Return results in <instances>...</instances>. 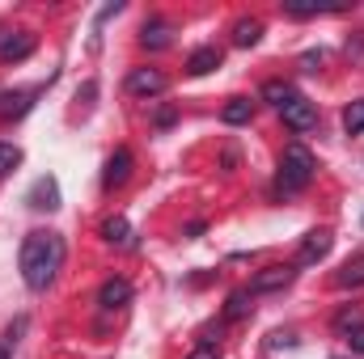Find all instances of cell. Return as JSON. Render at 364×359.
<instances>
[{
    "mask_svg": "<svg viewBox=\"0 0 364 359\" xmlns=\"http://www.w3.org/2000/svg\"><path fill=\"white\" fill-rule=\"evenodd\" d=\"M335 287L348 292V287H364V254H352L343 267L335 270Z\"/></svg>",
    "mask_w": 364,
    "mask_h": 359,
    "instance_id": "cell-12",
    "label": "cell"
},
{
    "mask_svg": "<svg viewBox=\"0 0 364 359\" xmlns=\"http://www.w3.org/2000/svg\"><path fill=\"white\" fill-rule=\"evenodd\" d=\"M314 170H318L314 153H309L305 144H288V148H284V161H279L275 194H296V190H305V186L314 182Z\"/></svg>",
    "mask_w": 364,
    "mask_h": 359,
    "instance_id": "cell-2",
    "label": "cell"
},
{
    "mask_svg": "<svg viewBox=\"0 0 364 359\" xmlns=\"http://www.w3.org/2000/svg\"><path fill=\"white\" fill-rule=\"evenodd\" d=\"M132 148H114L110 153V161H106V174H102V186L106 190H114V186H123V182L132 178Z\"/></svg>",
    "mask_w": 364,
    "mask_h": 359,
    "instance_id": "cell-9",
    "label": "cell"
},
{
    "mask_svg": "<svg viewBox=\"0 0 364 359\" xmlns=\"http://www.w3.org/2000/svg\"><path fill=\"white\" fill-rule=\"evenodd\" d=\"M17 165H21V148H17V144H0V178L13 174Z\"/></svg>",
    "mask_w": 364,
    "mask_h": 359,
    "instance_id": "cell-21",
    "label": "cell"
},
{
    "mask_svg": "<svg viewBox=\"0 0 364 359\" xmlns=\"http://www.w3.org/2000/svg\"><path fill=\"white\" fill-rule=\"evenodd\" d=\"M360 326H364V313H360V309H343V313L335 317V330H339L343 338H348L352 330H360Z\"/></svg>",
    "mask_w": 364,
    "mask_h": 359,
    "instance_id": "cell-20",
    "label": "cell"
},
{
    "mask_svg": "<svg viewBox=\"0 0 364 359\" xmlns=\"http://www.w3.org/2000/svg\"><path fill=\"white\" fill-rule=\"evenodd\" d=\"M186 359H220V351H216V347H208V343H199V347H195Z\"/></svg>",
    "mask_w": 364,
    "mask_h": 359,
    "instance_id": "cell-24",
    "label": "cell"
},
{
    "mask_svg": "<svg viewBox=\"0 0 364 359\" xmlns=\"http://www.w3.org/2000/svg\"><path fill=\"white\" fill-rule=\"evenodd\" d=\"M331 241H335V237H331L326 228H314V233H305V237H301V250H296V263H292V267H318V263L331 254Z\"/></svg>",
    "mask_w": 364,
    "mask_h": 359,
    "instance_id": "cell-4",
    "label": "cell"
},
{
    "mask_svg": "<svg viewBox=\"0 0 364 359\" xmlns=\"http://www.w3.org/2000/svg\"><path fill=\"white\" fill-rule=\"evenodd\" d=\"M296 279V267H284V263H275V267H263L255 279H250V296H267V292H284L288 283Z\"/></svg>",
    "mask_w": 364,
    "mask_h": 359,
    "instance_id": "cell-5",
    "label": "cell"
},
{
    "mask_svg": "<svg viewBox=\"0 0 364 359\" xmlns=\"http://www.w3.org/2000/svg\"><path fill=\"white\" fill-rule=\"evenodd\" d=\"M170 34H174V26H170V21H161V17H153V21H144L140 43H144L149 51H166V47H170Z\"/></svg>",
    "mask_w": 364,
    "mask_h": 359,
    "instance_id": "cell-11",
    "label": "cell"
},
{
    "mask_svg": "<svg viewBox=\"0 0 364 359\" xmlns=\"http://www.w3.org/2000/svg\"><path fill=\"white\" fill-rule=\"evenodd\" d=\"M34 47H38V43H34V34H30V30L4 34V38H0V60H4V64H21V60H30V55H34Z\"/></svg>",
    "mask_w": 364,
    "mask_h": 359,
    "instance_id": "cell-7",
    "label": "cell"
},
{
    "mask_svg": "<svg viewBox=\"0 0 364 359\" xmlns=\"http://www.w3.org/2000/svg\"><path fill=\"white\" fill-rule=\"evenodd\" d=\"M60 267H64V237L47 233V228L26 233V241H21V279H26V287L47 292L55 283Z\"/></svg>",
    "mask_w": 364,
    "mask_h": 359,
    "instance_id": "cell-1",
    "label": "cell"
},
{
    "mask_svg": "<svg viewBox=\"0 0 364 359\" xmlns=\"http://www.w3.org/2000/svg\"><path fill=\"white\" fill-rule=\"evenodd\" d=\"M250 114H255V101H250V97H233V101H225V110H220V118H225L229 127L250 123Z\"/></svg>",
    "mask_w": 364,
    "mask_h": 359,
    "instance_id": "cell-14",
    "label": "cell"
},
{
    "mask_svg": "<svg viewBox=\"0 0 364 359\" xmlns=\"http://www.w3.org/2000/svg\"><path fill=\"white\" fill-rule=\"evenodd\" d=\"M322 60H326L322 51H305V55H301V68H305V72H318V68H322Z\"/></svg>",
    "mask_w": 364,
    "mask_h": 359,
    "instance_id": "cell-22",
    "label": "cell"
},
{
    "mask_svg": "<svg viewBox=\"0 0 364 359\" xmlns=\"http://www.w3.org/2000/svg\"><path fill=\"white\" fill-rule=\"evenodd\" d=\"M132 300V283L123 279V275H114V279H106L102 287H97V304L106 309V313H114V309H123Z\"/></svg>",
    "mask_w": 364,
    "mask_h": 359,
    "instance_id": "cell-8",
    "label": "cell"
},
{
    "mask_svg": "<svg viewBox=\"0 0 364 359\" xmlns=\"http://www.w3.org/2000/svg\"><path fill=\"white\" fill-rule=\"evenodd\" d=\"M279 114H284V127H288V131H296V136L318 127V106H314L309 97H301V93H296L288 106H279Z\"/></svg>",
    "mask_w": 364,
    "mask_h": 359,
    "instance_id": "cell-3",
    "label": "cell"
},
{
    "mask_svg": "<svg viewBox=\"0 0 364 359\" xmlns=\"http://www.w3.org/2000/svg\"><path fill=\"white\" fill-rule=\"evenodd\" d=\"M26 203H30L34 211H55V207H60V186H55V178H38L34 182L30 194H26Z\"/></svg>",
    "mask_w": 364,
    "mask_h": 359,
    "instance_id": "cell-10",
    "label": "cell"
},
{
    "mask_svg": "<svg viewBox=\"0 0 364 359\" xmlns=\"http://www.w3.org/2000/svg\"><path fill=\"white\" fill-rule=\"evenodd\" d=\"M246 313H250V292H233L225 304V321H242Z\"/></svg>",
    "mask_w": 364,
    "mask_h": 359,
    "instance_id": "cell-18",
    "label": "cell"
},
{
    "mask_svg": "<svg viewBox=\"0 0 364 359\" xmlns=\"http://www.w3.org/2000/svg\"><path fill=\"white\" fill-rule=\"evenodd\" d=\"M259 38H263V21H259V17H242V21L233 26V43H237V47H255Z\"/></svg>",
    "mask_w": 364,
    "mask_h": 359,
    "instance_id": "cell-15",
    "label": "cell"
},
{
    "mask_svg": "<svg viewBox=\"0 0 364 359\" xmlns=\"http://www.w3.org/2000/svg\"><path fill=\"white\" fill-rule=\"evenodd\" d=\"M174 123V106H166V110H157V127H170Z\"/></svg>",
    "mask_w": 364,
    "mask_h": 359,
    "instance_id": "cell-25",
    "label": "cell"
},
{
    "mask_svg": "<svg viewBox=\"0 0 364 359\" xmlns=\"http://www.w3.org/2000/svg\"><path fill=\"white\" fill-rule=\"evenodd\" d=\"M0 359H9V351H4V347H0Z\"/></svg>",
    "mask_w": 364,
    "mask_h": 359,
    "instance_id": "cell-26",
    "label": "cell"
},
{
    "mask_svg": "<svg viewBox=\"0 0 364 359\" xmlns=\"http://www.w3.org/2000/svg\"><path fill=\"white\" fill-rule=\"evenodd\" d=\"M212 68H220V47H199V51H191V60H186V72H191V77H208Z\"/></svg>",
    "mask_w": 364,
    "mask_h": 359,
    "instance_id": "cell-13",
    "label": "cell"
},
{
    "mask_svg": "<svg viewBox=\"0 0 364 359\" xmlns=\"http://www.w3.org/2000/svg\"><path fill=\"white\" fill-rule=\"evenodd\" d=\"M166 89H170V81H166L161 68H136L127 77V93H136V97H157V93H166Z\"/></svg>",
    "mask_w": 364,
    "mask_h": 359,
    "instance_id": "cell-6",
    "label": "cell"
},
{
    "mask_svg": "<svg viewBox=\"0 0 364 359\" xmlns=\"http://www.w3.org/2000/svg\"><path fill=\"white\" fill-rule=\"evenodd\" d=\"M348 347H352V355H364V326L348 334Z\"/></svg>",
    "mask_w": 364,
    "mask_h": 359,
    "instance_id": "cell-23",
    "label": "cell"
},
{
    "mask_svg": "<svg viewBox=\"0 0 364 359\" xmlns=\"http://www.w3.org/2000/svg\"><path fill=\"white\" fill-rule=\"evenodd\" d=\"M263 97H267L272 106H288V101L296 97V89H292L288 81H267V85H263Z\"/></svg>",
    "mask_w": 364,
    "mask_h": 359,
    "instance_id": "cell-17",
    "label": "cell"
},
{
    "mask_svg": "<svg viewBox=\"0 0 364 359\" xmlns=\"http://www.w3.org/2000/svg\"><path fill=\"white\" fill-rule=\"evenodd\" d=\"M343 127H348V136H360V131H364V97H360V101H352V106L343 110Z\"/></svg>",
    "mask_w": 364,
    "mask_h": 359,
    "instance_id": "cell-19",
    "label": "cell"
},
{
    "mask_svg": "<svg viewBox=\"0 0 364 359\" xmlns=\"http://www.w3.org/2000/svg\"><path fill=\"white\" fill-rule=\"evenodd\" d=\"M102 237H106L110 245H123V250H127V245H132V224H127L123 216H110V220L102 224Z\"/></svg>",
    "mask_w": 364,
    "mask_h": 359,
    "instance_id": "cell-16",
    "label": "cell"
}]
</instances>
